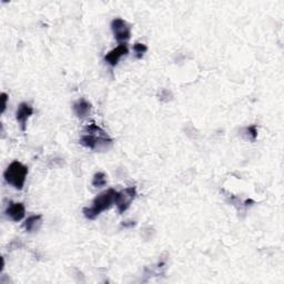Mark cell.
Wrapping results in <instances>:
<instances>
[{
  "instance_id": "obj_8",
  "label": "cell",
  "mask_w": 284,
  "mask_h": 284,
  "mask_svg": "<svg viewBox=\"0 0 284 284\" xmlns=\"http://www.w3.org/2000/svg\"><path fill=\"white\" fill-rule=\"evenodd\" d=\"M6 214L14 222L21 221L26 214V209H24L23 203L20 202H10L6 210Z\"/></svg>"
},
{
  "instance_id": "obj_4",
  "label": "cell",
  "mask_w": 284,
  "mask_h": 284,
  "mask_svg": "<svg viewBox=\"0 0 284 284\" xmlns=\"http://www.w3.org/2000/svg\"><path fill=\"white\" fill-rule=\"evenodd\" d=\"M136 196H137L136 187H129L120 192H117L116 199H114V203H116L119 213H123L124 211L128 210Z\"/></svg>"
},
{
  "instance_id": "obj_13",
  "label": "cell",
  "mask_w": 284,
  "mask_h": 284,
  "mask_svg": "<svg viewBox=\"0 0 284 284\" xmlns=\"http://www.w3.org/2000/svg\"><path fill=\"white\" fill-rule=\"evenodd\" d=\"M246 130H247V133H248V137L250 138L252 141L256 140L257 137H258V128H257L256 124H252V126L248 127Z\"/></svg>"
},
{
  "instance_id": "obj_12",
  "label": "cell",
  "mask_w": 284,
  "mask_h": 284,
  "mask_svg": "<svg viewBox=\"0 0 284 284\" xmlns=\"http://www.w3.org/2000/svg\"><path fill=\"white\" fill-rule=\"evenodd\" d=\"M133 50H134V52H136V57H137L138 59H141L143 54L147 52L148 47L146 46V44L138 42V43H136V44H134V46H133Z\"/></svg>"
},
{
  "instance_id": "obj_7",
  "label": "cell",
  "mask_w": 284,
  "mask_h": 284,
  "mask_svg": "<svg viewBox=\"0 0 284 284\" xmlns=\"http://www.w3.org/2000/svg\"><path fill=\"white\" fill-rule=\"evenodd\" d=\"M32 114H33V108L30 106V104L27 102H22L19 104L18 110L16 113V119L19 122V124H20V129L22 131L26 130L28 119L30 118Z\"/></svg>"
},
{
  "instance_id": "obj_3",
  "label": "cell",
  "mask_w": 284,
  "mask_h": 284,
  "mask_svg": "<svg viewBox=\"0 0 284 284\" xmlns=\"http://www.w3.org/2000/svg\"><path fill=\"white\" fill-rule=\"evenodd\" d=\"M28 176V168L23 166L21 162L13 161L9 164L6 171L3 173V178L9 184H11L18 190H21L26 182Z\"/></svg>"
},
{
  "instance_id": "obj_6",
  "label": "cell",
  "mask_w": 284,
  "mask_h": 284,
  "mask_svg": "<svg viewBox=\"0 0 284 284\" xmlns=\"http://www.w3.org/2000/svg\"><path fill=\"white\" fill-rule=\"evenodd\" d=\"M129 52L128 46L126 43H120L117 48L112 49L111 51H109L106 56H104V61H106L109 66L116 67L120 58L123 56H127Z\"/></svg>"
},
{
  "instance_id": "obj_5",
  "label": "cell",
  "mask_w": 284,
  "mask_h": 284,
  "mask_svg": "<svg viewBox=\"0 0 284 284\" xmlns=\"http://www.w3.org/2000/svg\"><path fill=\"white\" fill-rule=\"evenodd\" d=\"M111 30L113 32L114 38L119 42L127 41L131 37L130 26L121 18H116L111 21Z\"/></svg>"
},
{
  "instance_id": "obj_11",
  "label": "cell",
  "mask_w": 284,
  "mask_h": 284,
  "mask_svg": "<svg viewBox=\"0 0 284 284\" xmlns=\"http://www.w3.org/2000/svg\"><path fill=\"white\" fill-rule=\"evenodd\" d=\"M107 184V176L103 172H98L93 176L92 186L94 188H102Z\"/></svg>"
},
{
  "instance_id": "obj_1",
  "label": "cell",
  "mask_w": 284,
  "mask_h": 284,
  "mask_svg": "<svg viewBox=\"0 0 284 284\" xmlns=\"http://www.w3.org/2000/svg\"><path fill=\"white\" fill-rule=\"evenodd\" d=\"M83 136L80 138V143L83 147L98 151H107L112 146V140L107 132L94 123L88 124L84 128Z\"/></svg>"
},
{
  "instance_id": "obj_2",
  "label": "cell",
  "mask_w": 284,
  "mask_h": 284,
  "mask_svg": "<svg viewBox=\"0 0 284 284\" xmlns=\"http://www.w3.org/2000/svg\"><path fill=\"white\" fill-rule=\"evenodd\" d=\"M117 191L113 189H108L93 199L92 206L83 208V214L88 220H94L102 211L110 209L114 203Z\"/></svg>"
},
{
  "instance_id": "obj_14",
  "label": "cell",
  "mask_w": 284,
  "mask_h": 284,
  "mask_svg": "<svg viewBox=\"0 0 284 284\" xmlns=\"http://www.w3.org/2000/svg\"><path fill=\"white\" fill-rule=\"evenodd\" d=\"M1 98H2V110H1V112H4V110H6V107H7V100H8L7 93L3 92L1 94Z\"/></svg>"
},
{
  "instance_id": "obj_9",
  "label": "cell",
  "mask_w": 284,
  "mask_h": 284,
  "mask_svg": "<svg viewBox=\"0 0 284 284\" xmlns=\"http://www.w3.org/2000/svg\"><path fill=\"white\" fill-rule=\"evenodd\" d=\"M73 111L78 118H86L91 112V103L88 102L86 99H80L73 103Z\"/></svg>"
},
{
  "instance_id": "obj_10",
  "label": "cell",
  "mask_w": 284,
  "mask_h": 284,
  "mask_svg": "<svg viewBox=\"0 0 284 284\" xmlns=\"http://www.w3.org/2000/svg\"><path fill=\"white\" fill-rule=\"evenodd\" d=\"M41 222H42L41 214H36V216H31L27 218L26 222L23 223V227L26 229L27 232H34L40 228Z\"/></svg>"
}]
</instances>
